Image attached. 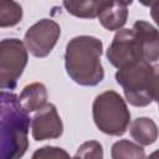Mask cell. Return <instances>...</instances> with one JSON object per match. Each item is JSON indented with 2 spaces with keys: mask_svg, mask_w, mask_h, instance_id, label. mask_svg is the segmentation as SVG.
I'll use <instances>...</instances> for the list:
<instances>
[{
  "mask_svg": "<svg viewBox=\"0 0 159 159\" xmlns=\"http://www.w3.org/2000/svg\"><path fill=\"white\" fill-rule=\"evenodd\" d=\"M19 102L29 113L41 109L47 103V89L45 84L34 82L25 86L19 96Z\"/></svg>",
  "mask_w": 159,
  "mask_h": 159,
  "instance_id": "cell-10",
  "label": "cell"
},
{
  "mask_svg": "<svg viewBox=\"0 0 159 159\" xmlns=\"http://www.w3.org/2000/svg\"><path fill=\"white\" fill-rule=\"evenodd\" d=\"M154 72H155V80H154V94L153 98L157 101L158 107H159V65L154 66Z\"/></svg>",
  "mask_w": 159,
  "mask_h": 159,
  "instance_id": "cell-18",
  "label": "cell"
},
{
  "mask_svg": "<svg viewBox=\"0 0 159 159\" xmlns=\"http://www.w3.org/2000/svg\"><path fill=\"white\" fill-rule=\"evenodd\" d=\"M145 153L140 144L133 143L130 140L123 139L118 140L112 147V158L113 159H122V158H133L139 159L144 158Z\"/></svg>",
  "mask_w": 159,
  "mask_h": 159,
  "instance_id": "cell-15",
  "label": "cell"
},
{
  "mask_svg": "<svg viewBox=\"0 0 159 159\" xmlns=\"http://www.w3.org/2000/svg\"><path fill=\"white\" fill-rule=\"evenodd\" d=\"M150 15H152V19L154 20V22L157 24V26L159 27V0L153 2V5L150 6Z\"/></svg>",
  "mask_w": 159,
  "mask_h": 159,
  "instance_id": "cell-19",
  "label": "cell"
},
{
  "mask_svg": "<svg viewBox=\"0 0 159 159\" xmlns=\"http://www.w3.org/2000/svg\"><path fill=\"white\" fill-rule=\"evenodd\" d=\"M68 14L80 19H94L98 16V0H63Z\"/></svg>",
  "mask_w": 159,
  "mask_h": 159,
  "instance_id": "cell-13",
  "label": "cell"
},
{
  "mask_svg": "<svg viewBox=\"0 0 159 159\" xmlns=\"http://www.w3.org/2000/svg\"><path fill=\"white\" fill-rule=\"evenodd\" d=\"M149 157H150V158H159V149H158V150H155L154 153H152Z\"/></svg>",
  "mask_w": 159,
  "mask_h": 159,
  "instance_id": "cell-21",
  "label": "cell"
},
{
  "mask_svg": "<svg viewBox=\"0 0 159 159\" xmlns=\"http://www.w3.org/2000/svg\"><path fill=\"white\" fill-rule=\"evenodd\" d=\"M154 67L144 60L118 68L116 72V81L123 88L125 99L135 107H145L154 101Z\"/></svg>",
  "mask_w": 159,
  "mask_h": 159,
  "instance_id": "cell-3",
  "label": "cell"
},
{
  "mask_svg": "<svg viewBox=\"0 0 159 159\" xmlns=\"http://www.w3.org/2000/svg\"><path fill=\"white\" fill-rule=\"evenodd\" d=\"M22 19V7L15 0H0V27H11Z\"/></svg>",
  "mask_w": 159,
  "mask_h": 159,
  "instance_id": "cell-14",
  "label": "cell"
},
{
  "mask_svg": "<svg viewBox=\"0 0 159 159\" xmlns=\"http://www.w3.org/2000/svg\"><path fill=\"white\" fill-rule=\"evenodd\" d=\"M61 35L60 25L51 19H41L25 32L24 42L30 53L37 58L46 57L56 46Z\"/></svg>",
  "mask_w": 159,
  "mask_h": 159,
  "instance_id": "cell-6",
  "label": "cell"
},
{
  "mask_svg": "<svg viewBox=\"0 0 159 159\" xmlns=\"http://www.w3.org/2000/svg\"><path fill=\"white\" fill-rule=\"evenodd\" d=\"M123 1H124V2L127 4V5H130V4L133 2V0H123Z\"/></svg>",
  "mask_w": 159,
  "mask_h": 159,
  "instance_id": "cell-22",
  "label": "cell"
},
{
  "mask_svg": "<svg viewBox=\"0 0 159 159\" xmlns=\"http://www.w3.org/2000/svg\"><path fill=\"white\" fill-rule=\"evenodd\" d=\"M32 138L36 142L60 138L63 133V124L58 112L52 103H46L36 112L31 122Z\"/></svg>",
  "mask_w": 159,
  "mask_h": 159,
  "instance_id": "cell-8",
  "label": "cell"
},
{
  "mask_svg": "<svg viewBox=\"0 0 159 159\" xmlns=\"http://www.w3.org/2000/svg\"><path fill=\"white\" fill-rule=\"evenodd\" d=\"M129 132L132 138L142 147L155 143L159 135V130L155 122L148 117H139L134 119L130 123Z\"/></svg>",
  "mask_w": 159,
  "mask_h": 159,
  "instance_id": "cell-11",
  "label": "cell"
},
{
  "mask_svg": "<svg viewBox=\"0 0 159 159\" xmlns=\"http://www.w3.org/2000/svg\"><path fill=\"white\" fill-rule=\"evenodd\" d=\"M157 0H139V2L143 5V6H152L153 2H155Z\"/></svg>",
  "mask_w": 159,
  "mask_h": 159,
  "instance_id": "cell-20",
  "label": "cell"
},
{
  "mask_svg": "<svg viewBox=\"0 0 159 159\" xmlns=\"http://www.w3.org/2000/svg\"><path fill=\"white\" fill-rule=\"evenodd\" d=\"M133 30L137 34L142 58L148 62H155L159 60V31L149 22L138 20L133 25Z\"/></svg>",
  "mask_w": 159,
  "mask_h": 159,
  "instance_id": "cell-9",
  "label": "cell"
},
{
  "mask_svg": "<svg viewBox=\"0 0 159 159\" xmlns=\"http://www.w3.org/2000/svg\"><path fill=\"white\" fill-rule=\"evenodd\" d=\"M103 43L88 35L76 36L66 46L65 67L70 78L81 86H97L104 78L101 56Z\"/></svg>",
  "mask_w": 159,
  "mask_h": 159,
  "instance_id": "cell-2",
  "label": "cell"
},
{
  "mask_svg": "<svg viewBox=\"0 0 159 159\" xmlns=\"http://www.w3.org/2000/svg\"><path fill=\"white\" fill-rule=\"evenodd\" d=\"M68 157H70L68 153L66 150H63L62 148L51 147V145L42 147L32 154L34 159H40V158H68Z\"/></svg>",
  "mask_w": 159,
  "mask_h": 159,
  "instance_id": "cell-17",
  "label": "cell"
},
{
  "mask_svg": "<svg viewBox=\"0 0 159 159\" xmlns=\"http://www.w3.org/2000/svg\"><path fill=\"white\" fill-rule=\"evenodd\" d=\"M128 17V5L123 0H117L113 5L103 10L98 15L101 25L109 31L120 30L127 22Z\"/></svg>",
  "mask_w": 159,
  "mask_h": 159,
  "instance_id": "cell-12",
  "label": "cell"
},
{
  "mask_svg": "<svg viewBox=\"0 0 159 159\" xmlns=\"http://www.w3.org/2000/svg\"><path fill=\"white\" fill-rule=\"evenodd\" d=\"M0 116V158L19 159L29 147L30 117L19 102V97L1 91Z\"/></svg>",
  "mask_w": 159,
  "mask_h": 159,
  "instance_id": "cell-1",
  "label": "cell"
},
{
  "mask_svg": "<svg viewBox=\"0 0 159 159\" xmlns=\"http://www.w3.org/2000/svg\"><path fill=\"white\" fill-rule=\"evenodd\" d=\"M75 158H94V159L103 158L102 144L96 140L86 142L82 145H80V148L75 154Z\"/></svg>",
  "mask_w": 159,
  "mask_h": 159,
  "instance_id": "cell-16",
  "label": "cell"
},
{
  "mask_svg": "<svg viewBox=\"0 0 159 159\" xmlns=\"http://www.w3.org/2000/svg\"><path fill=\"white\" fill-rule=\"evenodd\" d=\"M107 58L117 68L143 60L139 41L133 29H120L116 32L107 50Z\"/></svg>",
  "mask_w": 159,
  "mask_h": 159,
  "instance_id": "cell-7",
  "label": "cell"
},
{
  "mask_svg": "<svg viewBox=\"0 0 159 159\" xmlns=\"http://www.w3.org/2000/svg\"><path fill=\"white\" fill-rule=\"evenodd\" d=\"M92 114L96 127L108 135H123L130 122V113L124 99L111 89L94 98Z\"/></svg>",
  "mask_w": 159,
  "mask_h": 159,
  "instance_id": "cell-4",
  "label": "cell"
},
{
  "mask_svg": "<svg viewBox=\"0 0 159 159\" xmlns=\"http://www.w3.org/2000/svg\"><path fill=\"white\" fill-rule=\"evenodd\" d=\"M27 47L19 39H4L0 42V88L14 89L29 60Z\"/></svg>",
  "mask_w": 159,
  "mask_h": 159,
  "instance_id": "cell-5",
  "label": "cell"
}]
</instances>
